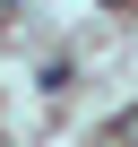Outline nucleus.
<instances>
[{
  "label": "nucleus",
  "mask_w": 138,
  "mask_h": 147,
  "mask_svg": "<svg viewBox=\"0 0 138 147\" xmlns=\"http://www.w3.org/2000/svg\"><path fill=\"white\" fill-rule=\"evenodd\" d=\"M112 138H121V147H138V104H129V113L112 121Z\"/></svg>",
  "instance_id": "1"
}]
</instances>
